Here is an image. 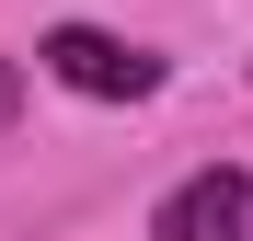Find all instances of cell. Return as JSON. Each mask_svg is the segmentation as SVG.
Listing matches in <instances>:
<instances>
[{
	"label": "cell",
	"instance_id": "cell-1",
	"mask_svg": "<svg viewBox=\"0 0 253 241\" xmlns=\"http://www.w3.org/2000/svg\"><path fill=\"white\" fill-rule=\"evenodd\" d=\"M35 69H46L58 92H81V103H150L161 92V58L126 46V34H104V23H58L46 46H35Z\"/></svg>",
	"mask_w": 253,
	"mask_h": 241
},
{
	"label": "cell",
	"instance_id": "cell-2",
	"mask_svg": "<svg viewBox=\"0 0 253 241\" xmlns=\"http://www.w3.org/2000/svg\"><path fill=\"white\" fill-rule=\"evenodd\" d=\"M150 241H253V172H230V161L184 172L150 207Z\"/></svg>",
	"mask_w": 253,
	"mask_h": 241
},
{
	"label": "cell",
	"instance_id": "cell-3",
	"mask_svg": "<svg viewBox=\"0 0 253 241\" xmlns=\"http://www.w3.org/2000/svg\"><path fill=\"white\" fill-rule=\"evenodd\" d=\"M0 127H12V69H0Z\"/></svg>",
	"mask_w": 253,
	"mask_h": 241
}]
</instances>
